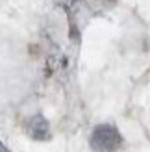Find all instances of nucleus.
I'll use <instances>...</instances> for the list:
<instances>
[{
    "label": "nucleus",
    "instance_id": "1",
    "mask_svg": "<svg viewBox=\"0 0 150 152\" xmlns=\"http://www.w3.org/2000/svg\"><path fill=\"white\" fill-rule=\"evenodd\" d=\"M122 137L121 134L117 132L115 126L111 124H100L95 128L93 132V137H91V145L95 150L98 152H113L121 147Z\"/></svg>",
    "mask_w": 150,
    "mask_h": 152
}]
</instances>
